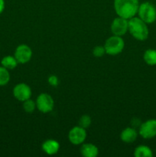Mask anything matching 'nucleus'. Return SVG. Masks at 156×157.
Masks as SVG:
<instances>
[{
  "label": "nucleus",
  "mask_w": 156,
  "mask_h": 157,
  "mask_svg": "<svg viewBox=\"0 0 156 157\" xmlns=\"http://www.w3.org/2000/svg\"><path fill=\"white\" fill-rule=\"evenodd\" d=\"M87 138V132L86 129L76 126L73 127L69 131L68 139L70 142L73 145H80L83 144Z\"/></svg>",
  "instance_id": "8"
},
{
  "label": "nucleus",
  "mask_w": 156,
  "mask_h": 157,
  "mask_svg": "<svg viewBox=\"0 0 156 157\" xmlns=\"http://www.w3.org/2000/svg\"><path fill=\"white\" fill-rule=\"evenodd\" d=\"M14 56L18 64H26L32 59V51L27 44H20L15 49Z\"/></svg>",
  "instance_id": "9"
},
{
  "label": "nucleus",
  "mask_w": 156,
  "mask_h": 157,
  "mask_svg": "<svg viewBox=\"0 0 156 157\" xmlns=\"http://www.w3.org/2000/svg\"><path fill=\"white\" fill-rule=\"evenodd\" d=\"M128 32L133 38L142 41H145L149 35L148 24L139 17L134 16L128 19Z\"/></svg>",
  "instance_id": "2"
},
{
  "label": "nucleus",
  "mask_w": 156,
  "mask_h": 157,
  "mask_svg": "<svg viewBox=\"0 0 156 157\" xmlns=\"http://www.w3.org/2000/svg\"><path fill=\"white\" fill-rule=\"evenodd\" d=\"M106 54V50L104 46L98 45L93 48V55L96 58H100L102 57Z\"/></svg>",
  "instance_id": "20"
},
{
  "label": "nucleus",
  "mask_w": 156,
  "mask_h": 157,
  "mask_svg": "<svg viewBox=\"0 0 156 157\" xmlns=\"http://www.w3.org/2000/svg\"><path fill=\"white\" fill-rule=\"evenodd\" d=\"M139 133L144 139H151L156 136V119H150L139 126Z\"/></svg>",
  "instance_id": "6"
},
{
  "label": "nucleus",
  "mask_w": 156,
  "mask_h": 157,
  "mask_svg": "<svg viewBox=\"0 0 156 157\" xmlns=\"http://www.w3.org/2000/svg\"><path fill=\"white\" fill-rule=\"evenodd\" d=\"M80 153L84 157H96L99 154V150L94 144H84L80 148Z\"/></svg>",
  "instance_id": "13"
},
{
  "label": "nucleus",
  "mask_w": 156,
  "mask_h": 157,
  "mask_svg": "<svg viewBox=\"0 0 156 157\" xmlns=\"http://www.w3.org/2000/svg\"><path fill=\"white\" fill-rule=\"evenodd\" d=\"M35 108H36V103L31 98L23 102V109L26 113H32L35 111Z\"/></svg>",
  "instance_id": "18"
},
{
  "label": "nucleus",
  "mask_w": 156,
  "mask_h": 157,
  "mask_svg": "<svg viewBox=\"0 0 156 157\" xmlns=\"http://www.w3.org/2000/svg\"><path fill=\"white\" fill-rule=\"evenodd\" d=\"M42 150L47 155H54L58 153L60 150V144L55 140H47L44 141L41 145Z\"/></svg>",
  "instance_id": "11"
},
{
  "label": "nucleus",
  "mask_w": 156,
  "mask_h": 157,
  "mask_svg": "<svg viewBox=\"0 0 156 157\" xmlns=\"http://www.w3.org/2000/svg\"><path fill=\"white\" fill-rule=\"evenodd\" d=\"M18 62L17 61L15 56L12 55H7L2 58L1 61V65L6 67L8 70H13L18 66Z\"/></svg>",
  "instance_id": "14"
},
{
  "label": "nucleus",
  "mask_w": 156,
  "mask_h": 157,
  "mask_svg": "<svg viewBox=\"0 0 156 157\" xmlns=\"http://www.w3.org/2000/svg\"><path fill=\"white\" fill-rule=\"evenodd\" d=\"M111 32L114 35L123 36L128 32V20L122 17H117L111 24Z\"/></svg>",
  "instance_id": "7"
},
{
  "label": "nucleus",
  "mask_w": 156,
  "mask_h": 157,
  "mask_svg": "<svg viewBox=\"0 0 156 157\" xmlns=\"http://www.w3.org/2000/svg\"><path fill=\"white\" fill-rule=\"evenodd\" d=\"M155 7H156V6H155Z\"/></svg>",
  "instance_id": "23"
},
{
  "label": "nucleus",
  "mask_w": 156,
  "mask_h": 157,
  "mask_svg": "<svg viewBox=\"0 0 156 157\" xmlns=\"http://www.w3.org/2000/svg\"><path fill=\"white\" fill-rule=\"evenodd\" d=\"M106 54L110 55H117L123 51L125 47V42L121 36L114 35L107 38L104 44Z\"/></svg>",
  "instance_id": "4"
},
{
  "label": "nucleus",
  "mask_w": 156,
  "mask_h": 157,
  "mask_svg": "<svg viewBox=\"0 0 156 157\" xmlns=\"http://www.w3.org/2000/svg\"><path fill=\"white\" fill-rule=\"evenodd\" d=\"M139 7V0H114V9L118 16L130 19L136 16Z\"/></svg>",
  "instance_id": "1"
},
{
  "label": "nucleus",
  "mask_w": 156,
  "mask_h": 157,
  "mask_svg": "<svg viewBox=\"0 0 156 157\" xmlns=\"http://www.w3.org/2000/svg\"><path fill=\"white\" fill-rule=\"evenodd\" d=\"M144 61L149 66L156 65V50L148 49L144 52Z\"/></svg>",
  "instance_id": "15"
},
{
  "label": "nucleus",
  "mask_w": 156,
  "mask_h": 157,
  "mask_svg": "<svg viewBox=\"0 0 156 157\" xmlns=\"http://www.w3.org/2000/svg\"><path fill=\"white\" fill-rule=\"evenodd\" d=\"M138 137V132L133 127H126L124 129L120 134V139L122 142L131 144L135 142Z\"/></svg>",
  "instance_id": "12"
},
{
  "label": "nucleus",
  "mask_w": 156,
  "mask_h": 157,
  "mask_svg": "<svg viewBox=\"0 0 156 157\" xmlns=\"http://www.w3.org/2000/svg\"><path fill=\"white\" fill-rule=\"evenodd\" d=\"M134 156L136 157H152V150L148 147L145 145L139 146L134 151Z\"/></svg>",
  "instance_id": "16"
},
{
  "label": "nucleus",
  "mask_w": 156,
  "mask_h": 157,
  "mask_svg": "<svg viewBox=\"0 0 156 157\" xmlns=\"http://www.w3.org/2000/svg\"><path fill=\"white\" fill-rule=\"evenodd\" d=\"M137 14L139 18L147 24H152L156 21V7L149 2L139 4Z\"/></svg>",
  "instance_id": "3"
},
{
  "label": "nucleus",
  "mask_w": 156,
  "mask_h": 157,
  "mask_svg": "<svg viewBox=\"0 0 156 157\" xmlns=\"http://www.w3.org/2000/svg\"><path fill=\"white\" fill-rule=\"evenodd\" d=\"M5 7H6V2H5V0H0V15L4 12Z\"/></svg>",
  "instance_id": "22"
},
{
  "label": "nucleus",
  "mask_w": 156,
  "mask_h": 157,
  "mask_svg": "<svg viewBox=\"0 0 156 157\" xmlns=\"http://www.w3.org/2000/svg\"><path fill=\"white\" fill-rule=\"evenodd\" d=\"M13 96L18 101L24 102L32 97V89L25 83H19L13 88Z\"/></svg>",
  "instance_id": "10"
},
{
  "label": "nucleus",
  "mask_w": 156,
  "mask_h": 157,
  "mask_svg": "<svg viewBox=\"0 0 156 157\" xmlns=\"http://www.w3.org/2000/svg\"><path fill=\"white\" fill-rule=\"evenodd\" d=\"M36 108L41 113H49L52 111L54 106V102L50 94L46 93H42L39 94L37 98Z\"/></svg>",
  "instance_id": "5"
},
{
  "label": "nucleus",
  "mask_w": 156,
  "mask_h": 157,
  "mask_svg": "<svg viewBox=\"0 0 156 157\" xmlns=\"http://www.w3.org/2000/svg\"><path fill=\"white\" fill-rule=\"evenodd\" d=\"M10 73L9 70L3 66H0V86L2 87L7 85L10 81Z\"/></svg>",
  "instance_id": "17"
},
{
  "label": "nucleus",
  "mask_w": 156,
  "mask_h": 157,
  "mask_svg": "<svg viewBox=\"0 0 156 157\" xmlns=\"http://www.w3.org/2000/svg\"><path fill=\"white\" fill-rule=\"evenodd\" d=\"M91 124V118L90 116L87 114H84L80 118L79 121V126L80 127H83L84 129H87L90 127Z\"/></svg>",
  "instance_id": "19"
},
{
  "label": "nucleus",
  "mask_w": 156,
  "mask_h": 157,
  "mask_svg": "<svg viewBox=\"0 0 156 157\" xmlns=\"http://www.w3.org/2000/svg\"><path fill=\"white\" fill-rule=\"evenodd\" d=\"M47 81H48L49 84L52 87H57L58 85V83H59V80L56 75H50Z\"/></svg>",
  "instance_id": "21"
}]
</instances>
